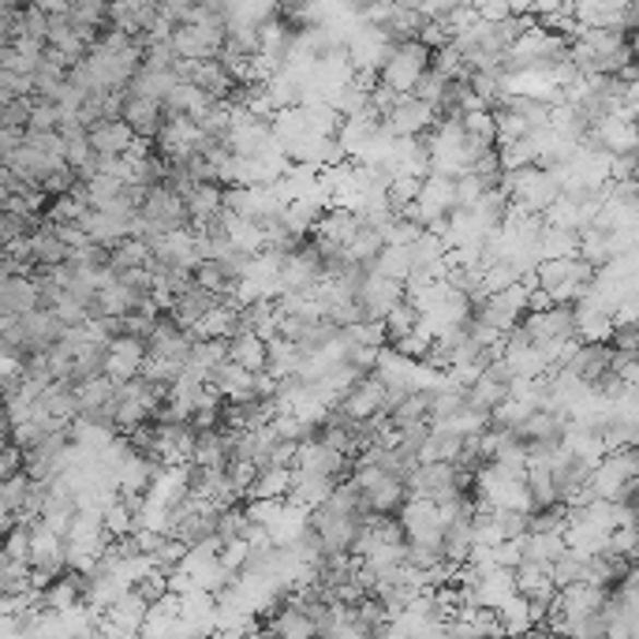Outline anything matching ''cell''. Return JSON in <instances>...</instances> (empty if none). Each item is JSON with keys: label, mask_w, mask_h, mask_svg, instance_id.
I'll return each mask as SVG.
<instances>
[{"label": "cell", "mask_w": 639, "mask_h": 639, "mask_svg": "<svg viewBox=\"0 0 639 639\" xmlns=\"http://www.w3.org/2000/svg\"><path fill=\"white\" fill-rule=\"evenodd\" d=\"M620 523H628L625 517H620L617 505L610 501H576L565 509V546L576 549V554H588V557H599L606 554V543L610 535L620 528Z\"/></svg>", "instance_id": "cell-1"}, {"label": "cell", "mask_w": 639, "mask_h": 639, "mask_svg": "<svg viewBox=\"0 0 639 639\" xmlns=\"http://www.w3.org/2000/svg\"><path fill=\"white\" fill-rule=\"evenodd\" d=\"M180 64H202V60H217L221 46H225V4L210 0V4H194L191 23L176 26L168 34Z\"/></svg>", "instance_id": "cell-2"}, {"label": "cell", "mask_w": 639, "mask_h": 639, "mask_svg": "<svg viewBox=\"0 0 639 639\" xmlns=\"http://www.w3.org/2000/svg\"><path fill=\"white\" fill-rule=\"evenodd\" d=\"M497 188L505 191L512 213L546 217L549 206L561 199V176L539 165H523V168H512V173H501V184H497Z\"/></svg>", "instance_id": "cell-3"}, {"label": "cell", "mask_w": 639, "mask_h": 639, "mask_svg": "<svg viewBox=\"0 0 639 639\" xmlns=\"http://www.w3.org/2000/svg\"><path fill=\"white\" fill-rule=\"evenodd\" d=\"M426 154H430V173L446 176V180H457V176H468L472 165L486 154V146L468 135L460 123L438 120V128L426 135Z\"/></svg>", "instance_id": "cell-4"}, {"label": "cell", "mask_w": 639, "mask_h": 639, "mask_svg": "<svg viewBox=\"0 0 639 639\" xmlns=\"http://www.w3.org/2000/svg\"><path fill=\"white\" fill-rule=\"evenodd\" d=\"M594 277V270L580 255H568V259H546L535 265L531 273V288L546 299L549 307H572L583 296L588 281Z\"/></svg>", "instance_id": "cell-5"}, {"label": "cell", "mask_w": 639, "mask_h": 639, "mask_svg": "<svg viewBox=\"0 0 639 639\" xmlns=\"http://www.w3.org/2000/svg\"><path fill=\"white\" fill-rule=\"evenodd\" d=\"M348 483L359 494V505L367 517H397L401 505L407 501V483L393 478L386 468L370 464V460H355Z\"/></svg>", "instance_id": "cell-6"}, {"label": "cell", "mask_w": 639, "mask_h": 639, "mask_svg": "<svg viewBox=\"0 0 639 639\" xmlns=\"http://www.w3.org/2000/svg\"><path fill=\"white\" fill-rule=\"evenodd\" d=\"M426 68H430V49H426L419 38L397 42V46H389L386 64H381V71H378V86L407 97L415 91V83L423 79Z\"/></svg>", "instance_id": "cell-7"}, {"label": "cell", "mask_w": 639, "mask_h": 639, "mask_svg": "<svg viewBox=\"0 0 639 639\" xmlns=\"http://www.w3.org/2000/svg\"><path fill=\"white\" fill-rule=\"evenodd\" d=\"M363 520H367V512H344L333 509V505H322V509L310 512V531L318 535L326 557H352Z\"/></svg>", "instance_id": "cell-8"}, {"label": "cell", "mask_w": 639, "mask_h": 639, "mask_svg": "<svg viewBox=\"0 0 639 639\" xmlns=\"http://www.w3.org/2000/svg\"><path fill=\"white\" fill-rule=\"evenodd\" d=\"M389 46H393V42H389L378 26L363 23V12H359V26L344 38V60H348L352 75L378 83V71H381V64H386Z\"/></svg>", "instance_id": "cell-9"}, {"label": "cell", "mask_w": 639, "mask_h": 639, "mask_svg": "<svg viewBox=\"0 0 639 639\" xmlns=\"http://www.w3.org/2000/svg\"><path fill=\"white\" fill-rule=\"evenodd\" d=\"M397 523H401V535L407 546H423V549H438L441 554V535H446V517L434 501H423V497H407L397 512Z\"/></svg>", "instance_id": "cell-10"}, {"label": "cell", "mask_w": 639, "mask_h": 639, "mask_svg": "<svg viewBox=\"0 0 639 639\" xmlns=\"http://www.w3.org/2000/svg\"><path fill=\"white\" fill-rule=\"evenodd\" d=\"M75 393V423H94V426H113V404H117V386L105 375L91 381L71 386Z\"/></svg>", "instance_id": "cell-11"}, {"label": "cell", "mask_w": 639, "mask_h": 639, "mask_svg": "<svg viewBox=\"0 0 639 639\" xmlns=\"http://www.w3.org/2000/svg\"><path fill=\"white\" fill-rule=\"evenodd\" d=\"M401 299H404V284L378 277L375 270H367L363 273V281L355 284V304H359L363 322H381V318L401 304Z\"/></svg>", "instance_id": "cell-12"}, {"label": "cell", "mask_w": 639, "mask_h": 639, "mask_svg": "<svg viewBox=\"0 0 639 639\" xmlns=\"http://www.w3.org/2000/svg\"><path fill=\"white\" fill-rule=\"evenodd\" d=\"M333 412L344 415V419H352V423H370L375 415L389 412V397H386V389L378 386V378L367 375L341 397V404H336Z\"/></svg>", "instance_id": "cell-13"}, {"label": "cell", "mask_w": 639, "mask_h": 639, "mask_svg": "<svg viewBox=\"0 0 639 639\" xmlns=\"http://www.w3.org/2000/svg\"><path fill=\"white\" fill-rule=\"evenodd\" d=\"M146 247H150V259H154V265H162V270L191 273L194 265H199V244H194L191 228L154 236V239H146Z\"/></svg>", "instance_id": "cell-14"}, {"label": "cell", "mask_w": 639, "mask_h": 639, "mask_svg": "<svg viewBox=\"0 0 639 639\" xmlns=\"http://www.w3.org/2000/svg\"><path fill=\"white\" fill-rule=\"evenodd\" d=\"M381 123H386V131L393 139H423V135H430V131L438 128V113H434L426 102L401 97V102H397V109L389 113V117Z\"/></svg>", "instance_id": "cell-15"}, {"label": "cell", "mask_w": 639, "mask_h": 639, "mask_svg": "<svg viewBox=\"0 0 639 639\" xmlns=\"http://www.w3.org/2000/svg\"><path fill=\"white\" fill-rule=\"evenodd\" d=\"M146 359V344L135 341V336H113L105 344V363H102V375L113 381V386H123V381H135L139 367Z\"/></svg>", "instance_id": "cell-16"}, {"label": "cell", "mask_w": 639, "mask_h": 639, "mask_svg": "<svg viewBox=\"0 0 639 639\" xmlns=\"http://www.w3.org/2000/svg\"><path fill=\"white\" fill-rule=\"evenodd\" d=\"M561 370H568L576 381H583V386H599L602 378L610 375V348L606 344H583L576 341L568 355L561 359Z\"/></svg>", "instance_id": "cell-17"}, {"label": "cell", "mask_w": 639, "mask_h": 639, "mask_svg": "<svg viewBox=\"0 0 639 639\" xmlns=\"http://www.w3.org/2000/svg\"><path fill=\"white\" fill-rule=\"evenodd\" d=\"M79 233L86 236V244L97 247H117L120 239L135 236V217H120V213H105V210H86L79 221Z\"/></svg>", "instance_id": "cell-18"}, {"label": "cell", "mask_w": 639, "mask_h": 639, "mask_svg": "<svg viewBox=\"0 0 639 639\" xmlns=\"http://www.w3.org/2000/svg\"><path fill=\"white\" fill-rule=\"evenodd\" d=\"M38 310V284L31 273H0V318L15 322Z\"/></svg>", "instance_id": "cell-19"}, {"label": "cell", "mask_w": 639, "mask_h": 639, "mask_svg": "<svg viewBox=\"0 0 639 639\" xmlns=\"http://www.w3.org/2000/svg\"><path fill=\"white\" fill-rule=\"evenodd\" d=\"M120 120L128 123L131 135H135V139L154 142V139H157V131H162V123H165L162 102H150V97H128V94H123Z\"/></svg>", "instance_id": "cell-20"}, {"label": "cell", "mask_w": 639, "mask_h": 639, "mask_svg": "<svg viewBox=\"0 0 639 639\" xmlns=\"http://www.w3.org/2000/svg\"><path fill=\"white\" fill-rule=\"evenodd\" d=\"M221 299L217 296H210V292H202V288H194V284H188V288L180 292V296H173V304H168L165 315L173 318L180 330H194V326L202 322V318L210 315L213 307H217Z\"/></svg>", "instance_id": "cell-21"}, {"label": "cell", "mask_w": 639, "mask_h": 639, "mask_svg": "<svg viewBox=\"0 0 639 639\" xmlns=\"http://www.w3.org/2000/svg\"><path fill=\"white\" fill-rule=\"evenodd\" d=\"M86 142H91L94 157H123L135 146V135L123 120H102L86 128Z\"/></svg>", "instance_id": "cell-22"}, {"label": "cell", "mask_w": 639, "mask_h": 639, "mask_svg": "<svg viewBox=\"0 0 639 639\" xmlns=\"http://www.w3.org/2000/svg\"><path fill=\"white\" fill-rule=\"evenodd\" d=\"M157 23V4H142V0H131V4H109V26L128 38H146Z\"/></svg>", "instance_id": "cell-23"}, {"label": "cell", "mask_w": 639, "mask_h": 639, "mask_svg": "<svg viewBox=\"0 0 639 639\" xmlns=\"http://www.w3.org/2000/svg\"><path fill=\"white\" fill-rule=\"evenodd\" d=\"M184 213H188V228H199L206 221L221 217L225 213V188H217V184H194L184 194Z\"/></svg>", "instance_id": "cell-24"}, {"label": "cell", "mask_w": 639, "mask_h": 639, "mask_svg": "<svg viewBox=\"0 0 639 639\" xmlns=\"http://www.w3.org/2000/svg\"><path fill=\"white\" fill-rule=\"evenodd\" d=\"M210 105H213V102L199 91V86L180 83V79H176L173 91H168V94H165V102H162V113H165V117H184V120L199 123V120H202V113H206Z\"/></svg>", "instance_id": "cell-25"}, {"label": "cell", "mask_w": 639, "mask_h": 639, "mask_svg": "<svg viewBox=\"0 0 639 639\" xmlns=\"http://www.w3.org/2000/svg\"><path fill=\"white\" fill-rule=\"evenodd\" d=\"M370 91H375V83L370 79H359V75H352L348 83L341 86L336 94H330V109L336 113L341 120H352V117H363V113L370 109Z\"/></svg>", "instance_id": "cell-26"}, {"label": "cell", "mask_w": 639, "mask_h": 639, "mask_svg": "<svg viewBox=\"0 0 639 639\" xmlns=\"http://www.w3.org/2000/svg\"><path fill=\"white\" fill-rule=\"evenodd\" d=\"M225 363H233L239 370H251V375H262L265 367V341L255 333H236L225 341Z\"/></svg>", "instance_id": "cell-27"}, {"label": "cell", "mask_w": 639, "mask_h": 639, "mask_svg": "<svg viewBox=\"0 0 639 639\" xmlns=\"http://www.w3.org/2000/svg\"><path fill=\"white\" fill-rule=\"evenodd\" d=\"M430 404H434V389H415V393L401 397L386 415L393 423V430H407V426L430 423Z\"/></svg>", "instance_id": "cell-28"}, {"label": "cell", "mask_w": 639, "mask_h": 639, "mask_svg": "<svg viewBox=\"0 0 639 639\" xmlns=\"http://www.w3.org/2000/svg\"><path fill=\"white\" fill-rule=\"evenodd\" d=\"M591 565H594V557L576 554V549L565 546L561 554H557V561L549 565V583H554V591L572 588V583H591Z\"/></svg>", "instance_id": "cell-29"}, {"label": "cell", "mask_w": 639, "mask_h": 639, "mask_svg": "<svg viewBox=\"0 0 639 639\" xmlns=\"http://www.w3.org/2000/svg\"><path fill=\"white\" fill-rule=\"evenodd\" d=\"M288 486H292V468H281V464L259 468L251 490H247V501H288Z\"/></svg>", "instance_id": "cell-30"}, {"label": "cell", "mask_w": 639, "mask_h": 639, "mask_svg": "<svg viewBox=\"0 0 639 639\" xmlns=\"http://www.w3.org/2000/svg\"><path fill=\"white\" fill-rule=\"evenodd\" d=\"M150 247L146 239L139 236H128L120 239L117 247H109V262H105V270L113 273V277H120V273H131V270H150Z\"/></svg>", "instance_id": "cell-31"}, {"label": "cell", "mask_w": 639, "mask_h": 639, "mask_svg": "<svg viewBox=\"0 0 639 639\" xmlns=\"http://www.w3.org/2000/svg\"><path fill=\"white\" fill-rule=\"evenodd\" d=\"M565 549L561 535H523L520 539V565H535V568H549L557 561V554Z\"/></svg>", "instance_id": "cell-32"}, {"label": "cell", "mask_w": 639, "mask_h": 639, "mask_svg": "<svg viewBox=\"0 0 639 639\" xmlns=\"http://www.w3.org/2000/svg\"><path fill=\"white\" fill-rule=\"evenodd\" d=\"M326 210H318V206H310V202H288L281 213V221L277 225L288 233L292 239H310V233H315V225H318V217H322Z\"/></svg>", "instance_id": "cell-33"}, {"label": "cell", "mask_w": 639, "mask_h": 639, "mask_svg": "<svg viewBox=\"0 0 639 639\" xmlns=\"http://www.w3.org/2000/svg\"><path fill=\"white\" fill-rule=\"evenodd\" d=\"M31 475L26 472H15L8 478H0V512L12 520H23V509H26V497H31Z\"/></svg>", "instance_id": "cell-34"}, {"label": "cell", "mask_w": 639, "mask_h": 639, "mask_svg": "<svg viewBox=\"0 0 639 639\" xmlns=\"http://www.w3.org/2000/svg\"><path fill=\"white\" fill-rule=\"evenodd\" d=\"M415 326H419V310H415L407 299H401L393 310H389L386 318H381V333H386V348H393L397 341H404L407 333H415Z\"/></svg>", "instance_id": "cell-35"}, {"label": "cell", "mask_w": 639, "mask_h": 639, "mask_svg": "<svg viewBox=\"0 0 639 639\" xmlns=\"http://www.w3.org/2000/svg\"><path fill=\"white\" fill-rule=\"evenodd\" d=\"M370 270H375L378 277H389V281L404 284L407 277H412V251H407V247H381Z\"/></svg>", "instance_id": "cell-36"}, {"label": "cell", "mask_w": 639, "mask_h": 639, "mask_svg": "<svg viewBox=\"0 0 639 639\" xmlns=\"http://www.w3.org/2000/svg\"><path fill=\"white\" fill-rule=\"evenodd\" d=\"M344 341L355 344V348H370V352H381L386 348V333H381V322H355L348 330H341Z\"/></svg>", "instance_id": "cell-37"}, {"label": "cell", "mask_w": 639, "mask_h": 639, "mask_svg": "<svg viewBox=\"0 0 639 639\" xmlns=\"http://www.w3.org/2000/svg\"><path fill=\"white\" fill-rule=\"evenodd\" d=\"M449 83H452V79H446L441 71L426 68V71H423V79L415 83V91L407 94V97H415V102H426V105L434 109V105L441 102V94H446V86H449Z\"/></svg>", "instance_id": "cell-38"}, {"label": "cell", "mask_w": 639, "mask_h": 639, "mask_svg": "<svg viewBox=\"0 0 639 639\" xmlns=\"http://www.w3.org/2000/svg\"><path fill=\"white\" fill-rule=\"evenodd\" d=\"M60 128V113L57 105L49 102H34L31 120H26V131H57Z\"/></svg>", "instance_id": "cell-39"}, {"label": "cell", "mask_w": 639, "mask_h": 639, "mask_svg": "<svg viewBox=\"0 0 639 639\" xmlns=\"http://www.w3.org/2000/svg\"><path fill=\"white\" fill-rule=\"evenodd\" d=\"M610 352H632L636 355V326H614L606 336Z\"/></svg>", "instance_id": "cell-40"}, {"label": "cell", "mask_w": 639, "mask_h": 639, "mask_svg": "<svg viewBox=\"0 0 639 639\" xmlns=\"http://www.w3.org/2000/svg\"><path fill=\"white\" fill-rule=\"evenodd\" d=\"M520 639H565V636H557L549 625H535V628H528V632H523Z\"/></svg>", "instance_id": "cell-41"}, {"label": "cell", "mask_w": 639, "mask_h": 639, "mask_svg": "<svg viewBox=\"0 0 639 639\" xmlns=\"http://www.w3.org/2000/svg\"><path fill=\"white\" fill-rule=\"evenodd\" d=\"M12 188H15V176L8 173V165H4V162H0V199H4V194L12 191Z\"/></svg>", "instance_id": "cell-42"}]
</instances>
